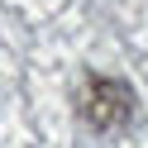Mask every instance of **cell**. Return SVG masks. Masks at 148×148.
Here are the masks:
<instances>
[{"mask_svg": "<svg viewBox=\"0 0 148 148\" xmlns=\"http://www.w3.org/2000/svg\"><path fill=\"white\" fill-rule=\"evenodd\" d=\"M81 115H86L91 124L100 129V134L124 129L129 119H134V91H129L124 81L91 77V81H86V96H81Z\"/></svg>", "mask_w": 148, "mask_h": 148, "instance_id": "1", "label": "cell"}]
</instances>
